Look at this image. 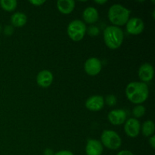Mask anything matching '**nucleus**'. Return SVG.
I'll return each mask as SVG.
<instances>
[{
  "label": "nucleus",
  "mask_w": 155,
  "mask_h": 155,
  "mask_svg": "<svg viewBox=\"0 0 155 155\" xmlns=\"http://www.w3.org/2000/svg\"><path fill=\"white\" fill-rule=\"evenodd\" d=\"M101 145L110 150H117L121 146L122 140L117 133L113 130H104L101 136Z\"/></svg>",
  "instance_id": "39448f33"
},
{
  "label": "nucleus",
  "mask_w": 155,
  "mask_h": 155,
  "mask_svg": "<svg viewBox=\"0 0 155 155\" xmlns=\"http://www.w3.org/2000/svg\"><path fill=\"white\" fill-rule=\"evenodd\" d=\"M117 99L116 96L114 95H108L107 96H106L105 99H104V103L107 104L108 106H114L115 104H117Z\"/></svg>",
  "instance_id": "412c9836"
},
{
  "label": "nucleus",
  "mask_w": 155,
  "mask_h": 155,
  "mask_svg": "<svg viewBox=\"0 0 155 155\" xmlns=\"http://www.w3.org/2000/svg\"><path fill=\"white\" fill-rule=\"evenodd\" d=\"M124 34L119 27L108 26L104 30V41L105 45L110 49H117L124 41Z\"/></svg>",
  "instance_id": "f03ea898"
},
{
  "label": "nucleus",
  "mask_w": 155,
  "mask_h": 155,
  "mask_svg": "<svg viewBox=\"0 0 155 155\" xmlns=\"http://www.w3.org/2000/svg\"><path fill=\"white\" fill-rule=\"evenodd\" d=\"M127 32L132 35H139L143 32L145 24L139 18H132L128 20L126 24Z\"/></svg>",
  "instance_id": "423d86ee"
},
{
  "label": "nucleus",
  "mask_w": 155,
  "mask_h": 155,
  "mask_svg": "<svg viewBox=\"0 0 155 155\" xmlns=\"http://www.w3.org/2000/svg\"><path fill=\"white\" fill-rule=\"evenodd\" d=\"M45 2V0H31V1H30V4L33 5L34 6H41Z\"/></svg>",
  "instance_id": "5701e85b"
},
{
  "label": "nucleus",
  "mask_w": 155,
  "mask_h": 155,
  "mask_svg": "<svg viewBox=\"0 0 155 155\" xmlns=\"http://www.w3.org/2000/svg\"><path fill=\"white\" fill-rule=\"evenodd\" d=\"M131 11L120 4H114L108 10V18L114 26L119 27L127 24L130 19Z\"/></svg>",
  "instance_id": "7ed1b4c3"
},
{
  "label": "nucleus",
  "mask_w": 155,
  "mask_h": 155,
  "mask_svg": "<svg viewBox=\"0 0 155 155\" xmlns=\"http://www.w3.org/2000/svg\"><path fill=\"white\" fill-rule=\"evenodd\" d=\"M141 130L139 121L136 118H130L126 120L124 125V131L126 134L131 138H136L139 136Z\"/></svg>",
  "instance_id": "6e6552de"
},
{
  "label": "nucleus",
  "mask_w": 155,
  "mask_h": 155,
  "mask_svg": "<svg viewBox=\"0 0 155 155\" xmlns=\"http://www.w3.org/2000/svg\"><path fill=\"white\" fill-rule=\"evenodd\" d=\"M126 95L130 101L136 104L145 102L149 95L148 86L142 82H131L126 87Z\"/></svg>",
  "instance_id": "f257e3e1"
},
{
  "label": "nucleus",
  "mask_w": 155,
  "mask_h": 155,
  "mask_svg": "<svg viewBox=\"0 0 155 155\" xmlns=\"http://www.w3.org/2000/svg\"><path fill=\"white\" fill-rule=\"evenodd\" d=\"M139 77L142 83H147L152 80L154 77V68L148 63L143 64L139 69Z\"/></svg>",
  "instance_id": "f8f14e48"
},
{
  "label": "nucleus",
  "mask_w": 155,
  "mask_h": 155,
  "mask_svg": "<svg viewBox=\"0 0 155 155\" xmlns=\"http://www.w3.org/2000/svg\"><path fill=\"white\" fill-rule=\"evenodd\" d=\"M94 2L98 5H104L107 2V0H95V1Z\"/></svg>",
  "instance_id": "cd10ccee"
},
{
  "label": "nucleus",
  "mask_w": 155,
  "mask_h": 155,
  "mask_svg": "<svg viewBox=\"0 0 155 155\" xmlns=\"http://www.w3.org/2000/svg\"><path fill=\"white\" fill-rule=\"evenodd\" d=\"M54 155H74L72 151H68V150H62V151H58Z\"/></svg>",
  "instance_id": "b1692460"
},
{
  "label": "nucleus",
  "mask_w": 155,
  "mask_h": 155,
  "mask_svg": "<svg viewBox=\"0 0 155 155\" xmlns=\"http://www.w3.org/2000/svg\"><path fill=\"white\" fill-rule=\"evenodd\" d=\"M86 33H88V35L92 37H94V36H98L100 33V30L98 29V27L95 25H91L89 26V28H86Z\"/></svg>",
  "instance_id": "aec40b11"
},
{
  "label": "nucleus",
  "mask_w": 155,
  "mask_h": 155,
  "mask_svg": "<svg viewBox=\"0 0 155 155\" xmlns=\"http://www.w3.org/2000/svg\"><path fill=\"white\" fill-rule=\"evenodd\" d=\"M27 15L22 12H15L11 17V23L14 27H22L27 24Z\"/></svg>",
  "instance_id": "dca6fc26"
},
{
  "label": "nucleus",
  "mask_w": 155,
  "mask_h": 155,
  "mask_svg": "<svg viewBox=\"0 0 155 155\" xmlns=\"http://www.w3.org/2000/svg\"><path fill=\"white\" fill-rule=\"evenodd\" d=\"M103 152V145L100 141L96 139L88 140L86 146V155H101Z\"/></svg>",
  "instance_id": "ddd939ff"
},
{
  "label": "nucleus",
  "mask_w": 155,
  "mask_h": 155,
  "mask_svg": "<svg viewBox=\"0 0 155 155\" xmlns=\"http://www.w3.org/2000/svg\"><path fill=\"white\" fill-rule=\"evenodd\" d=\"M14 33V28L12 25H8L5 27L4 33L6 36H12Z\"/></svg>",
  "instance_id": "4be33fe9"
},
{
  "label": "nucleus",
  "mask_w": 155,
  "mask_h": 155,
  "mask_svg": "<svg viewBox=\"0 0 155 155\" xmlns=\"http://www.w3.org/2000/svg\"><path fill=\"white\" fill-rule=\"evenodd\" d=\"M145 114V107L142 104H138L137 106L133 108V115L134 116V118H140L143 117Z\"/></svg>",
  "instance_id": "6ab92c4d"
},
{
  "label": "nucleus",
  "mask_w": 155,
  "mask_h": 155,
  "mask_svg": "<svg viewBox=\"0 0 155 155\" xmlns=\"http://www.w3.org/2000/svg\"><path fill=\"white\" fill-rule=\"evenodd\" d=\"M148 142H149L150 145H151V148H153V149H154L155 148V136L153 135V136H151V137L149 138V141H148Z\"/></svg>",
  "instance_id": "393cba45"
},
{
  "label": "nucleus",
  "mask_w": 155,
  "mask_h": 155,
  "mask_svg": "<svg viewBox=\"0 0 155 155\" xmlns=\"http://www.w3.org/2000/svg\"><path fill=\"white\" fill-rule=\"evenodd\" d=\"M141 129H142V133L143 136H146V137H151L154 133L155 127L154 122L152 120L145 121Z\"/></svg>",
  "instance_id": "f3484780"
},
{
  "label": "nucleus",
  "mask_w": 155,
  "mask_h": 155,
  "mask_svg": "<svg viewBox=\"0 0 155 155\" xmlns=\"http://www.w3.org/2000/svg\"><path fill=\"white\" fill-rule=\"evenodd\" d=\"M67 32L70 39L79 42L84 38L86 33V26L80 20H74L68 24Z\"/></svg>",
  "instance_id": "20e7f679"
},
{
  "label": "nucleus",
  "mask_w": 155,
  "mask_h": 155,
  "mask_svg": "<svg viewBox=\"0 0 155 155\" xmlns=\"http://www.w3.org/2000/svg\"><path fill=\"white\" fill-rule=\"evenodd\" d=\"M109 122L114 126L121 125L127 120V112L123 109L110 110L107 115Z\"/></svg>",
  "instance_id": "1a4fd4ad"
},
{
  "label": "nucleus",
  "mask_w": 155,
  "mask_h": 155,
  "mask_svg": "<svg viewBox=\"0 0 155 155\" xmlns=\"http://www.w3.org/2000/svg\"><path fill=\"white\" fill-rule=\"evenodd\" d=\"M98 12L95 8L87 7L83 12V18L87 24H95L98 20Z\"/></svg>",
  "instance_id": "4468645a"
},
{
  "label": "nucleus",
  "mask_w": 155,
  "mask_h": 155,
  "mask_svg": "<svg viewBox=\"0 0 155 155\" xmlns=\"http://www.w3.org/2000/svg\"><path fill=\"white\" fill-rule=\"evenodd\" d=\"M43 154L44 155H54V154L51 148H46V149L44 150Z\"/></svg>",
  "instance_id": "bb28decb"
},
{
  "label": "nucleus",
  "mask_w": 155,
  "mask_h": 155,
  "mask_svg": "<svg viewBox=\"0 0 155 155\" xmlns=\"http://www.w3.org/2000/svg\"><path fill=\"white\" fill-rule=\"evenodd\" d=\"M75 8L74 0H58L57 2V8L63 15H69Z\"/></svg>",
  "instance_id": "2eb2a0df"
},
{
  "label": "nucleus",
  "mask_w": 155,
  "mask_h": 155,
  "mask_svg": "<svg viewBox=\"0 0 155 155\" xmlns=\"http://www.w3.org/2000/svg\"><path fill=\"white\" fill-rule=\"evenodd\" d=\"M18 2L16 0H1L0 6L6 12H13L16 9Z\"/></svg>",
  "instance_id": "a211bd4d"
},
{
  "label": "nucleus",
  "mask_w": 155,
  "mask_h": 155,
  "mask_svg": "<svg viewBox=\"0 0 155 155\" xmlns=\"http://www.w3.org/2000/svg\"><path fill=\"white\" fill-rule=\"evenodd\" d=\"M102 64L101 61L97 58H90L85 62L84 69L89 76H96L101 72Z\"/></svg>",
  "instance_id": "0eeeda50"
},
{
  "label": "nucleus",
  "mask_w": 155,
  "mask_h": 155,
  "mask_svg": "<svg viewBox=\"0 0 155 155\" xmlns=\"http://www.w3.org/2000/svg\"><path fill=\"white\" fill-rule=\"evenodd\" d=\"M117 155H134V154L129 150H123L118 152Z\"/></svg>",
  "instance_id": "a878e982"
},
{
  "label": "nucleus",
  "mask_w": 155,
  "mask_h": 155,
  "mask_svg": "<svg viewBox=\"0 0 155 155\" xmlns=\"http://www.w3.org/2000/svg\"><path fill=\"white\" fill-rule=\"evenodd\" d=\"M104 105V98L101 95H92L86 101V107L91 111H99Z\"/></svg>",
  "instance_id": "9d476101"
},
{
  "label": "nucleus",
  "mask_w": 155,
  "mask_h": 155,
  "mask_svg": "<svg viewBox=\"0 0 155 155\" xmlns=\"http://www.w3.org/2000/svg\"><path fill=\"white\" fill-rule=\"evenodd\" d=\"M1 31H2V27L1 25H0V33H1Z\"/></svg>",
  "instance_id": "c85d7f7f"
},
{
  "label": "nucleus",
  "mask_w": 155,
  "mask_h": 155,
  "mask_svg": "<svg viewBox=\"0 0 155 155\" xmlns=\"http://www.w3.org/2000/svg\"><path fill=\"white\" fill-rule=\"evenodd\" d=\"M53 79H54V77L51 71L48 70H43L37 74L36 83L40 87L48 88L52 83Z\"/></svg>",
  "instance_id": "9b49d317"
}]
</instances>
